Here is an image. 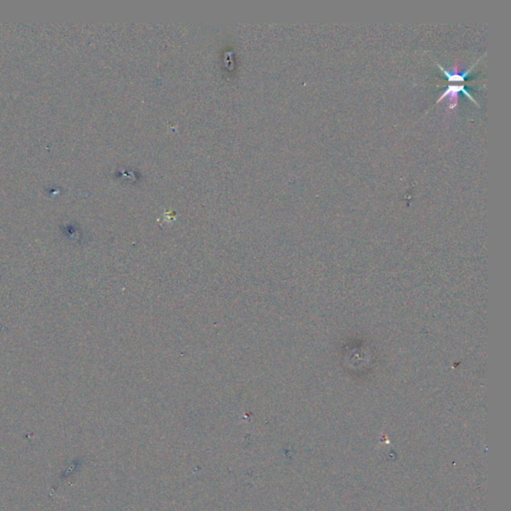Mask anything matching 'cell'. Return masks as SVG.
Wrapping results in <instances>:
<instances>
[{
	"label": "cell",
	"mask_w": 511,
	"mask_h": 511,
	"mask_svg": "<svg viewBox=\"0 0 511 511\" xmlns=\"http://www.w3.org/2000/svg\"><path fill=\"white\" fill-rule=\"evenodd\" d=\"M459 92H462L464 93L470 100H472L475 102L476 105L478 106V103L476 102V99L471 96V94L467 91L466 87L463 85V84H456V85H447V87L444 90V92L442 93L441 97L439 98V100L437 101V103H439L440 101H441L442 99L444 98H448L449 100V107L450 108H453L457 106V103H458V98H459Z\"/></svg>",
	"instance_id": "6da1fadb"
},
{
	"label": "cell",
	"mask_w": 511,
	"mask_h": 511,
	"mask_svg": "<svg viewBox=\"0 0 511 511\" xmlns=\"http://www.w3.org/2000/svg\"><path fill=\"white\" fill-rule=\"evenodd\" d=\"M482 57H483V56H482ZM482 57H481V58H482ZM481 58H479V59L476 61V63H475L471 67H469L467 70L465 71H458L457 69H456V70H446V69H444V68H443L441 65H440V64H438V63H437V65H438V67H439V68H441V71L443 72V74L445 75V77H446L447 81H449V82H453V81H455V82H462V81H464V80L467 78V76L469 75V73L471 72V70L474 69V67L476 66V63H478V62H479V60H480Z\"/></svg>",
	"instance_id": "7a4b0ae2"
}]
</instances>
